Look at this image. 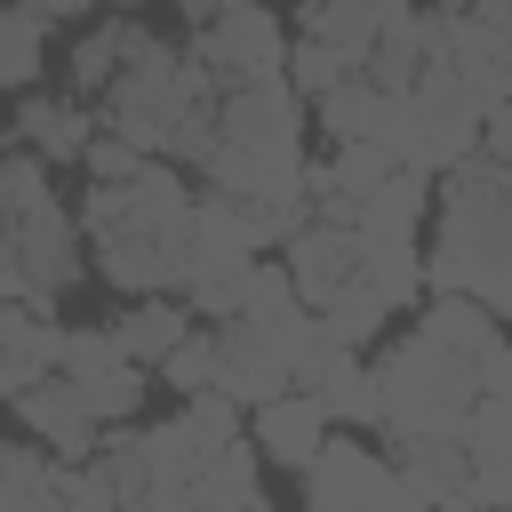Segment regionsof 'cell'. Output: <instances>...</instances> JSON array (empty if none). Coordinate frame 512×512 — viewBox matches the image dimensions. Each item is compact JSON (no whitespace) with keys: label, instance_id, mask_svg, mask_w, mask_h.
I'll list each match as a JSON object with an SVG mask.
<instances>
[{"label":"cell","instance_id":"obj_25","mask_svg":"<svg viewBox=\"0 0 512 512\" xmlns=\"http://www.w3.org/2000/svg\"><path fill=\"white\" fill-rule=\"evenodd\" d=\"M472 376H480V392H512V336H504V328L472 352Z\"/></svg>","mask_w":512,"mask_h":512},{"label":"cell","instance_id":"obj_20","mask_svg":"<svg viewBox=\"0 0 512 512\" xmlns=\"http://www.w3.org/2000/svg\"><path fill=\"white\" fill-rule=\"evenodd\" d=\"M464 456H472V472H512V392H480L472 400Z\"/></svg>","mask_w":512,"mask_h":512},{"label":"cell","instance_id":"obj_24","mask_svg":"<svg viewBox=\"0 0 512 512\" xmlns=\"http://www.w3.org/2000/svg\"><path fill=\"white\" fill-rule=\"evenodd\" d=\"M160 376H168L176 392H200V384L216 376V328H192V336H184V344L160 360Z\"/></svg>","mask_w":512,"mask_h":512},{"label":"cell","instance_id":"obj_10","mask_svg":"<svg viewBox=\"0 0 512 512\" xmlns=\"http://www.w3.org/2000/svg\"><path fill=\"white\" fill-rule=\"evenodd\" d=\"M88 136H96L88 96H48V88H24V104H16V144H32L48 168H64V160H80V152H88Z\"/></svg>","mask_w":512,"mask_h":512},{"label":"cell","instance_id":"obj_5","mask_svg":"<svg viewBox=\"0 0 512 512\" xmlns=\"http://www.w3.org/2000/svg\"><path fill=\"white\" fill-rule=\"evenodd\" d=\"M208 384H224L240 408H256V400H272V392L296 384V360L280 352V336H272L264 320L232 312V320H216V376H208Z\"/></svg>","mask_w":512,"mask_h":512},{"label":"cell","instance_id":"obj_22","mask_svg":"<svg viewBox=\"0 0 512 512\" xmlns=\"http://www.w3.org/2000/svg\"><path fill=\"white\" fill-rule=\"evenodd\" d=\"M296 32L368 48V40H376V0H296Z\"/></svg>","mask_w":512,"mask_h":512},{"label":"cell","instance_id":"obj_6","mask_svg":"<svg viewBox=\"0 0 512 512\" xmlns=\"http://www.w3.org/2000/svg\"><path fill=\"white\" fill-rule=\"evenodd\" d=\"M16 416H24V432H32L40 448H56L64 464H88V456L104 448V416H96V408L80 400V384L56 376V368H48L32 392H16Z\"/></svg>","mask_w":512,"mask_h":512},{"label":"cell","instance_id":"obj_4","mask_svg":"<svg viewBox=\"0 0 512 512\" xmlns=\"http://www.w3.org/2000/svg\"><path fill=\"white\" fill-rule=\"evenodd\" d=\"M304 504L312 512H352V504H416V488H408V472L400 464H384L376 448H360V440H320V456L304 464Z\"/></svg>","mask_w":512,"mask_h":512},{"label":"cell","instance_id":"obj_23","mask_svg":"<svg viewBox=\"0 0 512 512\" xmlns=\"http://www.w3.org/2000/svg\"><path fill=\"white\" fill-rule=\"evenodd\" d=\"M144 160H152V152H136L120 128H96V136H88V152H80V168H88L96 184H120V176H136Z\"/></svg>","mask_w":512,"mask_h":512},{"label":"cell","instance_id":"obj_8","mask_svg":"<svg viewBox=\"0 0 512 512\" xmlns=\"http://www.w3.org/2000/svg\"><path fill=\"white\" fill-rule=\"evenodd\" d=\"M256 424V448L272 456V464H288V472H304L312 456H320V440L336 432V416H328V400L312 392V384H288V392H272V400H256L248 408Z\"/></svg>","mask_w":512,"mask_h":512},{"label":"cell","instance_id":"obj_7","mask_svg":"<svg viewBox=\"0 0 512 512\" xmlns=\"http://www.w3.org/2000/svg\"><path fill=\"white\" fill-rule=\"evenodd\" d=\"M280 264L296 272L304 304H328L344 280H360V232L336 224V216H304V224L280 240Z\"/></svg>","mask_w":512,"mask_h":512},{"label":"cell","instance_id":"obj_19","mask_svg":"<svg viewBox=\"0 0 512 512\" xmlns=\"http://www.w3.org/2000/svg\"><path fill=\"white\" fill-rule=\"evenodd\" d=\"M56 480H64V456H56V448H40V440H0V504H64Z\"/></svg>","mask_w":512,"mask_h":512},{"label":"cell","instance_id":"obj_17","mask_svg":"<svg viewBox=\"0 0 512 512\" xmlns=\"http://www.w3.org/2000/svg\"><path fill=\"white\" fill-rule=\"evenodd\" d=\"M352 72H368V48H344V40H320V32H296L288 40V88L304 104L328 96L336 80H352Z\"/></svg>","mask_w":512,"mask_h":512},{"label":"cell","instance_id":"obj_27","mask_svg":"<svg viewBox=\"0 0 512 512\" xmlns=\"http://www.w3.org/2000/svg\"><path fill=\"white\" fill-rule=\"evenodd\" d=\"M80 8H136V0H72V16H80Z\"/></svg>","mask_w":512,"mask_h":512},{"label":"cell","instance_id":"obj_1","mask_svg":"<svg viewBox=\"0 0 512 512\" xmlns=\"http://www.w3.org/2000/svg\"><path fill=\"white\" fill-rule=\"evenodd\" d=\"M376 376V424L392 440H416V432H464L472 400H480V376L464 352L432 344L424 328H408L384 360H368Z\"/></svg>","mask_w":512,"mask_h":512},{"label":"cell","instance_id":"obj_15","mask_svg":"<svg viewBox=\"0 0 512 512\" xmlns=\"http://www.w3.org/2000/svg\"><path fill=\"white\" fill-rule=\"evenodd\" d=\"M432 344H448V352H480L496 328H504V312L488 304V296H472V288H432V304H424V320H416Z\"/></svg>","mask_w":512,"mask_h":512},{"label":"cell","instance_id":"obj_18","mask_svg":"<svg viewBox=\"0 0 512 512\" xmlns=\"http://www.w3.org/2000/svg\"><path fill=\"white\" fill-rule=\"evenodd\" d=\"M376 112H384V88H376L368 72L336 80L328 96H312V120H320L328 144H368V136H376Z\"/></svg>","mask_w":512,"mask_h":512},{"label":"cell","instance_id":"obj_14","mask_svg":"<svg viewBox=\"0 0 512 512\" xmlns=\"http://www.w3.org/2000/svg\"><path fill=\"white\" fill-rule=\"evenodd\" d=\"M192 504H240V512H264V472H256V448L248 432L240 440H216L192 472Z\"/></svg>","mask_w":512,"mask_h":512},{"label":"cell","instance_id":"obj_13","mask_svg":"<svg viewBox=\"0 0 512 512\" xmlns=\"http://www.w3.org/2000/svg\"><path fill=\"white\" fill-rule=\"evenodd\" d=\"M192 320H200V312H192L184 296H136V304L112 320V336H120V352H128V360L160 368V360H168V352L192 336Z\"/></svg>","mask_w":512,"mask_h":512},{"label":"cell","instance_id":"obj_26","mask_svg":"<svg viewBox=\"0 0 512 512\" xmlns=\"http://www.w3.org/2000/svg\"><path fill=\"white\" fill-rule=\"evenodd\" d=\"M480 152L512 168V96H504V104H488V120H480Z\"/></svg>","mask_w":512,"mask_h":512},{"label":"cell","instance_id":"obj_3","mask_svg":"<svg viewBox=\"0 0 512 512\" xmlns=\"http://www.w3.org/2000/svg\"><path fill=\"white\" fill-rule=\"evenodd\" d=\"M0 240L16 248V264H24V304L32 312H48L72 280H80V224L64 216V200H32V208H16V216H0Z\"/></svg>","mask_w":512,"mask_h":512},{"label":"cell","instance_id":"obj_12","mask_svg":"<svg viewBox=\"0 0 512 512\" xmlns=\"http://www.w3.org/2000/svg\"><path fill=\"white\" fill-rule=\"evenodd\" d=\"M144 40V24L120 8V16H104V24H88L80 40H72V56H64V88L72 96H104L120 72H128V48Z\"/></svg>","mask_w":512,"mask_h":512},{"label":"cell","instance_id":"obj_11","mask_svg":"<svg viewBox=\"0 0 512 512\" xmlns=\"http://www.w3.org/2000/svg\"><path fill=\"white\" fill-rule=\"evenodd\" d=\"M424 208H432V184H424V168H392V176H384V184L360 200L352 232H360V248H392V240H416Z\"/></svg>","mask_w":512,"mask_h":512},{"label":"cell","instance_id":"obj_2","mask_svg":"<svg viewBox=\"0 0 512 512\" xmlns=\"http://www.w3.org/2000/svg\"><path fill=\"white\" fill-rule=\"evenodd\" d=\"M192 56L208 64L216 88H256V80H288V32L264 0H240L224 8L216 24L192 32Z\"/></svg>","mask_w":512,"mask_h":512},{"label":"cell","instance_id":"obj_21","mask_svg":"<svg viewBox=\"0 0 512 512\" xmlns=\"http://www.w3.org/2000/svg\"><path fill=\"white\" fill-rule=\"evenodd\" d=\"M80 384V400L104 416V424H136V408H144V360H112V368H96V376H72Z\"/></svg>","mask_w":512,"mask_h":512},{"label":"cell","instance_id":"obj_9","mask_svg":"<svg viewBox=\"0 0 512 512\" xmlns=\"http://www.w3.org/2000/svg\"><path fill=\"white\" fill-rule=\"evenodd\" d=\"M392 168H400V160H392L384 144H336L320 168H304V200H312V216L352 224V216H360V200H368Z\"/></svg>","mask_w":512,"mask_h":512},{"label":"cell","instance_id":"obj_16","mask_svg":"<svg viewBox=\"0 0 512 512\" xmlns=\"http://www.w3.org/2000/svg\"><path fill=\"white\" fill-rule=\"evenodd\" d=\"M392 312H400V304H392V296H384V288H376V280L360 272V280H344V288H336V296L320 304V328H328L336 344L368 352V344L384 336V320H392Z\"/></svg>","mask_w":512,"mask_h":512}]
</instances>
